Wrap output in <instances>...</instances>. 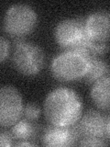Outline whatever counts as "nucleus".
Instances as JSON below:
<instances>
[{
  "label": "nucleus",
  "instance_id": "f257e3e1",
  "mask_svg": "<svg viewBox=\"0 0 110 147\" xmlns=\"http://www.w3.org/2000/svg\"><path fill=\"white\" fill-rule=\"evenodd\" d=\"M82 113V102L74 90L57 87L48 94L44 101V114L50 124L71 126L76 124Z\"/></svg>",
  "mask_w": 110,
  "mask_h": 147
},
{
  "label": "nucleus",
  "instance_id": "f03ea898",
  "mask_svg": "<svg viewBox=\"0 0 110 147\" xmlns=\"http://www.w3.org/2000/svg\"><path fill=\"white\" fill-rule=\"evenodd\" d=\"M92 56L85 50H69L59 53L50 64V71L57 80L72 82L84 77L89 70Z\"/></svg>",
  "mask_w": 110,
  "mask_h": 147
},
{
  "label": "nucleus",
  "instance_id": "7ed1b4c3",
  "mask_svg": "<svg viewBox=\"0 0 110 147\" xmlns=\"http://www.w3.org/2000/svg\"><path fill=\"white\" fill-rule=\"evenodd\" d=\"M45 56L42 49L35 43L17 39L14 42L12 63L16 70L26 76H34L44 66Z\"/></svg>",
  "mask_w": 110,
  "mask_h": 147
},
{
  "label": "nucleus",
  "instance_id": "20e7f679",
  "mask_svg": "<svg viewBox=\"0 0 110 147\" xmlns=\"http://www.w3.org/2000/svg\"><path fill=\"white\" fill-rule=\"evenodd\" d=\"M37 23L38 15L33 8L26 4H15L6 11L3 26L7 34L21 39L34 30Z\"/></svg>",
  "mask_w": 110,
  "mask_h": 147
},
{
  "label": "nucleus",
  "instance_id": "39448f33",
  "mask_svg": "<svg viewBox=\"0 0 110 147\" xmlns=\"http://www.w3.org/2000/svg\"><path fill=\"white\" fill-rule=\"evenodd\" d=\"M57 44L64 51L85 50L88 38L85 29V20L79 18H67L60 21L54 30Z\"/></svg>",
  "mask_w": 110,
  "mask_h": 147
},
{
  "label": "nucleus",
  "instance_id": "423d86ee",
  "mask_svg": "<svg viewBox=\"0 0 110 147\" xmlns=\"http://www.w3.org/2000/svg\"><path fill=\"white\" fill-rule=\"evenodd\" d=\"M23 99L16 87L0 86V127L10 128L23 115Z\"/></svg>",
  "mask_w": 110,
  "mask_h": 147
},
{
  "label": "nucleus",
  "instance_id": "0eeeda50",
  "mask_svg": "<svg viewBox=\"0 0 110 147\" xmlns=\"http://www.w3.org/2000/svg\"><path fill=\"white\" fill-rule=\"evenodd\" d=\"M77 127L82 137H95L109 141L110 118L98 110L90 109L78 121Z\"/></svg>",
  "mask_w": 110,
  "mask_h": 147
},
{
  "label": "nucleus",
  "instance_id": "6e6552de",
  "mask_svg": "<svg viewBox=\"0 0 110 147\" xmlns=\"http://www.w3.org/2000/svg\"><path fill=\"white\" fill-rule=\"evenodd\" d=\"M81 139L77 124L71 126H50L43 131L41 144L47 147H67L76 145Z\"/></svg>",
  "mask_w": 110,
  "mask_h": 147
},
{
  "label": "nucleus",
  "instance_id": "1a4fd4ad",
  "mask_svg": "<svg viewBox=\"0 0 110 147\" xmlns=\"http://www.w3.org/2000/svg\"><path fill=\"white\" fill-rule=\"evenodd\" d=\"M110 15L107 11H96L85 20V29L89 40L107 43L109 40Z\"/></svg>",
  "mask_w": 110,
  "mask_h": 147
},
{
  "label": "nucleus",
  "instance_id": "9d476101",
  "mask_svg": "<svg viewBox=\"0 0 110 147\" xmlns=\"http://www.w3.org/2000/svg\"><path fill=\"white\" fill-rule=\"evenodd\" d=\"M110 78L109 75L93 84L91 98L94 104L101 110L108 111L110 108Z\"/></svg>",
  "mask_w": 110,
  "mask_h": 147
},
{
  "label": "nucleus",
  "instance_id": "9b49d317",
  "mask_svg": "<svg viewBox=\"0 0 110 147\" xmlns=\"http://www.w3.org/2000/svg\"><path fill=\"white\" fill-rule=\"evenodd\" d=\"M10 128L11 134L17 141H33L39 131L37 124L27 119H18Z\"/></svg>",
  "mask_w": 110,
  "mask_h": 147
},
{
  "label": "nucleus",
  "instance_id": "f8f14e48",
  "mask_svg": "<svg viewBox=\"0 0 110 147\" xmlns=\"http://www.w3.org/2000/svg\"><path fill=\"white\" fill-rule=\"evenodd\" d=\"M108 64L98 57H92L89 70L84 77L86 84H94L101 78L109 75Z\"/></svg>",
  "mask_w": 110,
  "mask_h": 147
},
{
  "label": "nucleus",
  "instance_id": "ddd939ff",
  "mask_svg": "<svg viewBox=\"0 0 110 147\" xmlns=\"http://www.w3.org/2000/svg\"><path fill=\"white\" fill-rule=\"evenodd\" d=\"M41 113V109L38 105H36L34 103H28L24 109H23V115L25 119H30L31 121H37Z\"/></svg>",
  "mask_w": 110,
  "mask_h": 147
},
{
  "label": "nucleus",
  "instance_id": "4468645a",
  "mask_svg": "<svg viewBox=\"0 0 110 147\" xmlns=\"http://www.w3.org/2000/svg\"><path fill=\"white\" fill-rule=\"evenodd\" d=\"M78 145L85 147H98V146H107L108 145V141L101 138L95 137H82L78 142Z\"/></svg>",
  "mask_w": 110,
  "mask_h": 147
},
{
  "label": "nucleus",
  "instance_id": "2eb2a0df",
  "mask_svg": "<svg viewBox=\"0 0 110 147\" xmlns=\"http://www.w3.org/2000/svg\"><path fill=\"white\" fill-rule=\"evenodd\" d=\"M9 53H10V43L6 38L0 36V63H4L7 59Z\"/></svg>",
  "mask_w": 110,
  "mask_h": 147
},
{
  "label": "nucleus",
  "instance_id": "dca6fc26",
  "mask_svg": "<svg viewBox=\"0 0 110 147\" xmlns=\"http://www.w3.org/2000/svg\"><path fill=\"white\" fill-rule=\"evenodd\" d=\"M14 144H15V139L11 132L7 131H0V147H9L14 146Z\"/></svg>",
  "mask_w": 110,
  "mask_h": 147
},
{
  "label": "nucleus",
  "instance_id": "f3484780",
  "mask_svg": "<svg viewBox=\"0 0 110 147\" xmlns=\"http://www.w3.org/2000/svg\"><path fill=\"white\" fill-rule=\"evenodd\" d=\"M35 144L31 142L30 141H18L17 142H15L14 146H34Z\"/></svg>",
  "mask_w": 110,
  "mask_h": 147
}]
</instances>
